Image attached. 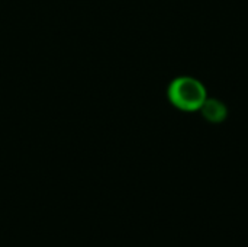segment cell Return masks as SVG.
<instances>
[{
  "label": "cell",
  "mask_w": 248,
  "mask_h": 247,
  "mask_svg": "<svg viewBox=\"0 0 248 247\" xmlns=\"http://www.w3.org/2000/svg\"><path fill=\"white\" fill-rule=\"evenodd\" d=\"M171 105L183 112L201 111L202 105L208 99L206 87L202 82L190 76H182L174 79L167 90Z\"/></svg>",
  "instance_id": "1"
},
{
  "label": "cell",
  "mask_w": 248,
  "mask_h": 247,
  "mask_svg": "<svg viewBox=\"0 0 248 247\" xmlns=\"http://www.w3.org/2000/svg\"><path fill=\"white\" fill-rule=\"evenodd\" d=\"M201 112H202V115H203V118L206 121L214 122V124L222 122L227 118V114H228L227 106L218 99H206L205 103L201 108Z\"/></svg>",
  "instance_id": "2"
}]
</instances>
